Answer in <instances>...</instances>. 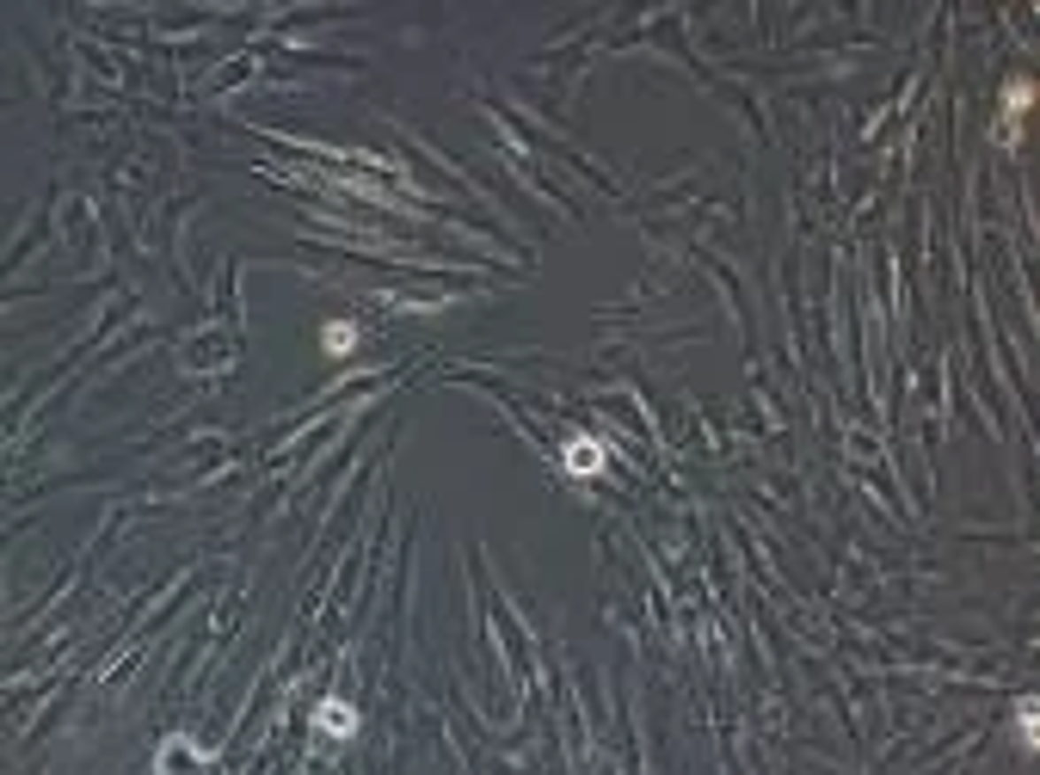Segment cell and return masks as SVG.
<instances>
[{"mask_svg": "<svg viewBox=\"0 0 1040 775\" xmlns=\"http://www.w3.org/2000/svg\"><path fill=\"white\" fill-rule=\"evenodd\" d=\"M566 468H573V474H591V468H604V449H591L585 437H573V449H566Z\"/></svg>", "mask_w": 1040, "mask_h": 775, "instance_id": "obj_1", "label": "cell"}, {"mask_svg": "<svg viewBox=\"0 0 1040 775\" xmlns=\"http://www.w3.org/2000/svg\"><path fill=\"white\" fill-rule=\"evenodd\" d=\"M314 720H320L327 733H351V726H358V714H351L345 702H320V714H314Z\"/></svg>", "mask_w": 1040, "mask_h": 775, "instance_id": "obj_2", "label": "cell"}]
</instances>
